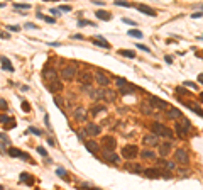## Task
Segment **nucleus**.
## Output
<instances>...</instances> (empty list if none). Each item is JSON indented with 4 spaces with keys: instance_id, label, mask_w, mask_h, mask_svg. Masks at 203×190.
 <instances>
[{
    "instance_id": "nucleus-32",
    "label": "nucleus",
    "mask_w": 203,
    "mask_h": 190,
    "mask_svg": "<svg viewBox=\"0 0 203 190\" xmlns=\"http://www.w3.org/2000/svg\"><path fill=\"white\" fill-rule=\"evenodd\" d=\"M174 129H176V132H178V136H179V137H185V136H186V129H185V127H183L181 126V124H178V126L176 127H174Z\"/></svg>"
},
{
    "instance_id": "nucleus-23",
    "label": "nucleus",
    "mask_w": 203,
    "mask_h": 190,
    "mask_svg": "<svg viewBox=\"0 0 203 190\" xmlns=\"http://www.w3.org/2000/svg\"><path fill=\"white\" fill-rule=\"evenodd\" d=\"M85 146H86V149H88L90 153H93V154L98 151V142H95V141H86Z\"/></svg>"
},
{
    "instance_id": "nucleus-30",
    "label": "nucleus",
    "mask_w": 203,
    "mask_h": 190,
    "mask_svg": "<svg viewBox=\"0 0 203 190\" xmlns=\"http://www.w3.org/2000/svg\"><path fill=\"white\" fill-rule=\"evenodd\" d=\"M141 156L142 158H147V160H154L156 158V153H152V151H149V149H144L141 153Z\"/></svg>"
},
{
    "instance_id": "nucleus-49",
    "label": "nucleus",
    "mask_w": 203,
    "mask_h": 190,
    "mask_svg": "<svg viewBox=\"0 0 203 190\" xmlns=\"http://www.w3.org/2000/svg\"><path fill=\"white\" fill-rule=\"evenodd\" d=\"M44 21L49 22V24H54V22H56L54 21V17H47V16H44Z\"/></svg>"
},
{
    "instance_id": "nucleus-13",
    "label": "nucleus",
    "mask_w": 203,
    "mask_h": 190,
    "mask_svg": "<svg viewBox=\"0 0 203 190\" xmlns=\"http://www.w3.org/2000/svg\"><path fill=\"white\" fill-rule=\"evenodd\" d=\"M95 80H97V83H98V85H102V87H107V85L110 83L109 76H107L105 73H102V71H98V73L95 75Z\"/></svg>"
},
{
    "instance_id": "nucleus-12",
    "label": "nucleus",
    "mask_w": 203,
    "mask_h": 190,
    "mask_svg": "<svg viewBox=\"0 0 203 190\" xmlns=\"http://www.w3.org/2000/svg\"><path fill=\"white\" fill-rule=\"evenodd\" d=\"M102 154H103V158L107 160L109 163H117V161H119V156H117L114 151H110V149H103Z\"/></svg>"
},
{
    "instance_id": "nucleus-18",
    "label": "nucleus",
    "mask_w": 203,
    "mask_h": 190,
    "mask_svg": "<svg viewBox=\"0 0 203 190\" xmlns=\"http://www.w3.org/2000/svg\"><path fill=\"white\" fill-rule=\"evenodd\" d=\"M92 80H93V75L90 71H81L80 73V82L81 83H92Z\"/></svg>"
},
{
    "instance_id": "nucleus-51",
    "label": "nucleus",
    "mask_w": 203,
    "mask_h": 190,
    "mask_svg": "<svg viewBox=\"0 0 203 190\" xmlns=\"http://www.w3.org/2000/svg\"><path fill=\"white\" fill-rule=\"evenodd\" d=\"M202 16H203V12H193V14H191L193 19H198V17H202Z\"/></svg>"
},
{
    "instance_id": "nucleus-24",
    "label": "nucleus",
    "mask_w": 203,
    "mask_h": 190,
    "mask_svg": "<svg viewBox=\"0 0 203 190\" xmlns=\"http://www.w3.org/2000/svg\"><path fill=\"white\" fill-rule=\"evenodd\" d=\"M151 104L152 105H157L159 109H166L168 104L164 100H161V99H157V97H151Z\"/></svg>"
},
{
    "instance_id": "nucleus-27",
    "label": "nucleus",
    "mask_w": 203,
    "mask_h": 190,
    "mask_svg": "<svg viewBox=\"0 0 203 190\" xmlns=\"http://www.w3.org/2000/svg\"><path fill=\"white\" fill-rule=\"evenodd\" d=\"M115 97H117V94H115L114 90H105L103 99H105L107 102H114V100H115Z\"/></svg>"
},
{
    "instance_id": "nucleus-56",
    "label": "nucleus",
    "mask_w": 203,
    "mask_h": 190,
    "mask_svg": "<svg viewBox=\"0 0 203 190\" xmlns=\"http://www.w3.org/2000/svg\"><path fill=\"white\" fill-rule=\"evenodd\" d=\"M164 61H166L168 65H171L173 63V58H171V56H166V58H164Z\"/></svg>"
},
{
    "instance_id": "nucleus-34",
    "label": "nucleus",
    "mask_w": 203,
    "mask_h": 190,
    "mask_svg": "<svg viewBox=\"0 0 203 190\" xmlns=\"http://www.w3.org/2000/svg\"><path fill=\"white\" fill-rule=\"evenodd\" d=\"M78 26H80V27H88V26H93V27H95V22H92V21H83V19H80V21H78Z\"/></svg>"
},
{
    "instance_id": "nucleus-11",
    "label": "nucleus",
    "mask_w": 203,
    "mask_h": 190,
    "mask_svg": "<svg viewBox=\"0 0 203 190\" xmlns=\"http://www.w3.org/2000/svg\"><path fill=\"white\" fill-rule=\"evenodd\" d=\"M42 76H44L46 80H54V78H58V73H56V70L54 68L46 66V68L42 70Z\"/></svg>"
},
{
    "instance_id": "nucleus-9",
    "label": "nucleus",
    "mask_w": 203,
    "mask_h": 190,
    "mask_svg": "<svg viewBox=\"0 0 203 190\" xmlns=\"http://www.w3.org/2000/svg\"><path fill=\"white\" fill-rule=\"evenodd\" d=\"M137 10L142 12V14H146V16H151V17H156V16H157V12L154 10L152 7L144 5V4H139V5H137Z\"/></svg>"
},
{
    "instance_id": "nucleus-36",
    "label": "nucleus",
    "mask_w": 203,
    "mask_h": 190,
    "mask_svg": "<svg viewBox=\"0 0 203 190\" xmlns=\"http://www.w3.org/2000/svg\"><path fill=\"white\" fill-rule=\"evenodd\" d=\"M103 111H105L103 105H95L93 109H92V114H93V116H97V114H100V112H103Z\"/></svg>"
},
{
    "instance_id": "nucleus-53",
    "label": "nucleus",
    "mask_w": 203,
    "mask_h": 190,
    "mask_svg": "<svg viewBox=\"0 0 203 190\" xmlns=\"http://www.w3.org/2000/svg\"><path fill=\"white\" fill-rule=\"evenodd\" d=\"M0 37H4V39H10L9 32H0Z\"/></svg>"
},
{
    "instance_id": "nucleus-50",
    "label": "nucleus",
    "mask_w": 203,
    "mask_h": 190,
    "mask_svg": "<svg viewBox=\"0 0 203 190\" xmlns=\"http://www.w3.org/2000/svg\"><path fill=\"white\" fill-rule=\"evenodd\" d=\"M7 29H9V31H21L19 26H7Z\"/></svg>"
},
{
    "instance_id": "nucleus-62",
    "label": "nucleus",
    "mask_w": 203,
    "mask_h": 190,
    "mask_svg": "<svg viewBox=\"0 0 203 190\" xmlns=\"http://www.w3.org/2000/svg\"><path fill=\"white\" fill-rule=\"evenodd\" d=\"M200 102H203V92L200 94Z\"/></svg>"
},
{
    "instance_id": "nucleus-63",
    "label": "nucleus",
    "mask_w": 203,
    "mask_h": 190,
    "mask_svg": "<svg viewBox=\"0 0 203 190\" xmlns=\"http://www.w3.org/2000/svg\"><path fill=\"white\" fill-rule=\"evenodd\" d=\"M200 7H202V9H203V5H200Z\"/></svg>"
},
{
    "instance_id": "nucleus-28",
    "label": "nucleus",
    "mask_w": 203,
    "mask_h": 190,
    "mask_svg": "<svg viewBox=\"0 0 203 190\" xmlns=\"http://www.w3.org/2000/svg\"><path fill=\"white\" fill-rule=\"evenodd\" d=\"M2 68L7 70V71H14V66H12L10 59H7V58H2Z\"/></svg>"
},
{
    "instance_id": "nucleus-3",
    "label": "nucleus",
    "mask_w": 203,
    "mask_h": 190,
    "mask_svg": "<svg viewBox=\"0 0 203 190\" xmlns=\"http://www.w3.org/2000/svg\"><path fill=\"white\" fill-rule=\"evenodd\" d=\"M174 161L179 165H188L190 161V156H188V151L185 148H178L176 153H174Z\"/></svg>"
},
{
    "instance_id": "nucleus-21",
    "label": "nucleus",
    "mask_w": 203,
    "mask_h": 190,
    "mask_svg": "<svg viewBox=\"0 0 203 190\" xmlns=\"http://www.w3.org/2000/svg\"><path fill=\"white\" fill-rule=\"evenodd\" d=\"M75 117L78 121H86V112H85V107H76L75 111Z\"/></svg>"
},
{
    "instance_id": "nucleus-45",
    "label": "nucleus",
    "mask_w": 203,
    "mask_h": 190,
    "mask_svg": "<svg viewBox=\"0 0 203 190\" xmlns=\"http://www.w3.org/2000/svg\"><path fill=\"white\" fill-rule=\"evenodd\" d=\"M37 153L42 154V156H47V151H46L44 148H41V146H37Z\"/></svg>"
},
{
    "instance_id": "nucleus-60",
    "label": "nucleus",
    "mask_w": 203,
    "mask_h": 190,
    "mask_svg": "<svg viewBox=\"0 0 203 190\" xmlns=\"http://www.w3.org/2000/svg\"><path fill=\"white\" fill-rule=\"evenodd\" d=\"M196 56H198V58H202V59H203V51H196Z\"/></svg>"
},
{
    "instance_id": "nucleus-31",
    "label": "nucleus",
    "mask_w": 203,
    "mask_h": 190,
    "mask_svg": "<svg viewBox=\"0 0 203 190\" xmlns=\"http://www.w3.org/2000/svg\"><path fill=\"white\" fill-rule=\"evenodd\" d=\"M186 105L190 107V109H191L193 112H196L198 116H202V117H203V111H202V109H200V107H198V105H195V104H191V102H188Z\"/></svg>"
},
{
    "instance_id": "nucleus-38",
    "label": "nucleus",
    "mask_w": 203,
    "mask_h": 190,
    "mask_svg": "<svg viewBox=\"0 0 203 190\" xmlns=\"http://www.w3.org/2000/svg\"><path fill=\"white\" fill-rule=\"evenodd\" d=\"M56 173L59 175V177H61V178L68 180V173H66V170H64V168H58V170H56Z\"/></svg>"
},
{
    "instance_id": "nucleus-52",
    "label": "nucleus",
    "mask_w": 203,
    "mask_h": 190,
    "mask_svg": "<svg viewBox=\"0 0 203 190\" xmlns=\"http://www.w3.org/2000/svg\"><path fill=\"white\" fill-rule=\"evenodd\" d=\"M54 104H56V105L59 107V109H61V107H63V100H59L58 97H56V99H54Z\"/></svg>"
},
{
    "instance_id": "nucleus-37",
    "label": "nucleus",
    "mask_w": 203,
    "mask_h": 190,
    "mask_svg": "<svg viewBox=\"0 0 203 190\" xmlns=\"http://www.w3.org/2000/svg\"><path fill=\"white\" fill-rule=\"evenodd\" d=\"M129 36H132V37H142V32L137 31V29H130V31H129Z\"/></svg>"
},
{
    "instance_id": "nucleus-6",
    "label": "nucleus",
    "mask_w": 203,
    "mask_h": 190,
    "mask_svg": "<svg viewBox=\"0 0 203 190\" xmlns=\"http://www.w3.org/2000/svg\"><path fill=\"white\" fill-rule=\"evenodd\" d=\"M46 87H47V90H49V92H52V94H58V92H61V90H63L61 80H58V78H54V80H47Z\"/></svg>"
},
{
    "instance_id": "nucleus-20",
    "label": "nucleus",
    "mask_w": 203,
    "mask_h": 190,
    "mask_svg": "<svg viewBox=\"0 0 203 190\" xmlns=\"http://www.w3.org/2000/svg\"><path fill=\"white\" fill-rule=\"evenodd\" d=\"M95 16H97V19H100V21H110V19H112V14L107 12V10H97Z\"/></svg>"
},
{
    "instance_id": "nucleus-46",
    "label": "nucleus",
    "mask_w": 203,
    "mask_h": 190,
    "mask_svg": "<svg viewBox=\"0 0 203 190\" xmlns=\"http://www.w3.org/2000/svg\"><path fill=\"white\" fill-rule=\"evenodd\" d=\"M122 22H125V24H129V26H137V24H135L134 21H130V19H127V17H124V19H122Z\"/></svg>"
},
{
    "instance_id": "nucleus-58",
    "label": "nucleus",
    "mask_w": 203,
    "mask_h": 190,
    "mask_svg": "<svg viewBox=\"0 0 203 190\" xmlns=\"http://www.w3.org/2000/svg\"><path fill=\"white\" fill-rule=\"evenodd\" d=\"M7 119H9V117H7V116H0V122H5Z\"/></svg>"
},
{
    "instance_id": "nucleus-10",
    "label": "nucleus",
    "mask_w": 203,
    "mask_h": 190,
    "mask_svg": "<svg viewBox=\"0 0 203 190\" xmlns=\"http://www.w3.org/2000/svg\"><path fill=\"white\" fill-rule=\"evenodd\" d=\"M9 154H10V156H19V158H24L27 163H34V161L31 160V156H29V154L22 153V151H19V149H16V148H10V149H9Z\"/></svg>"
},
{
    "instance_id": "nucleus-25",
    "label": "nucleus",
    "mask_w": 203,
    "mask_h": 190,
    "mask_svg": "<svg viewBox=\"0 0 203 190\" xmlns=\"http://www.w3.org/2000/svg\"><path fill=\"white\" fill-rule=\"evenodd\" d=\"M169 151H171V142H164V144H161V148H159V154H161V156H166Z\"/></svg>"
},
{
    "instance_id": "nucleus-8",
    "label": "nucleus",
    "mask_w": 203,
    "mask_h": 190,
    "mask_svg": "<svg viewBox=\"0 0 203 190\" xmlns=\"http://www.w3.org/2000/svg\"><path fill=\"white\" fill-rule=\"evenodd\" d=\"M142 142H144L146 146H157V144H159V137H157L156 132H154V134H147V136L142 137Z\"/></svg>"
},
{
    "instance_id": "nucleus-54",
    "label": "nucleus",
    "mask_w": 203,
    "mask_h": 190,
    "mask_svg": "<svg viewBox=\"0 0 203 190\" xmlns=\"http://www.w3.org/2000/svg\"><path fill=\"white\" fill-rule=\"evenodd\" d=\"M169 171H171V170H169ZM169 171H164V173H162V178H171V173H169Z\"/></svg>"
},
{
    "instance_id": "nucleus-48",
    "label": "nucleus",
    "mask_w": 203,
    "mask_h": 190,
    "mask_svg": "<svg viewBox=\"0 0 203 190\" xmlns=\"http://www.w3.org/2000/svg\"><path fill=\"white\" fill-rule=\"evenodd\" d=\"M137 48H139V49H142V51H146V53H149V51H151V49H149L147 46H144V44H137Z\"/></svg>"
},
{
    "instance_id": "nucleus-26",
    "label": "nucleus",
    "mask_w": 203,
    "mask_h": 190,
    "mask_svg": "<svg viewBox=\"0 0 203 190\" xmlns=\"http://www.w3.org/2000/svg\"><path fill=\"white\" fill-rule=\"evenodd\" d=\"M157 166H162V168L173 170V168H174V163H173V161H166V160H157Z\"/></svg>"
},
{
    "instance_id": "nucleus-35",
    "label": "nucleus",
    "mask_w": 203,
    "mask_h": 190,
    "mask_svg": "<svg viewBox=\"0 0 203 190\" xmlns=\"http://www.w3.org/2000/svg\"><path fill=\"white\" fill-rule=\"evenodd\" d=\"M179 124H181L186 131H190V121H188L186 117H181V119H179Z\"/></svg>"
},
{
    "instance_id": "nucleus-39",
    "label": "nucleus",
    "mask_w": 203,
    "mask_h": 190,
    "mask_svg": "<svg viewBox=\"0 0 203 190\" xmlns=\"http://www.w3.org/2000/svg\"><path fill=\"white\" fill-rule=\"evenodd\" d=\"M14 9H24V10H27V9H31V5L29 4H14Z\"/></svg>"
},
{
    "instance_id": "nucleus-57",
    "label": "nucleus",
    "mask_w": 203,
    "mask_h": 190,
    "mask_svg": "<svg viewBox=\"0 0 203 190\" xmlns=\"http://www.w3.org/2000/svg\"><path fill=\"white\" fill-rule=\"evenodd\" d=\"M26 27H27V29H36L37 26H34V24H26Z\"/></svg>"
},
{
    "instance_id": "nucleus-4",
    "label": "nucleus",
    "mask_w": 203,
    "mask_h": 190,
    "mask_svg": "<svg viewBox=\"0 0 203 190\" xmlns=\"http://www.w3.org/2000/svg\"><path fill=\"white\" fill-rule=\"evenodd\" d=\"M137 154H139V149H137V146H135V144H127V146H124V148H122V156H124V158H127V160L135 158Z\"/></svg>"
},
{
    "instance_id": "nucleus-47",
    "label": "nucleus",
    "mask_w": 203,
    "mask_h": 190,
    "mask_svg": "<svg viewBox=\"0 0 203 190\" xmlns=\"http://www.w3.org/2000/svg\"><path fill=\"white\" fill-rule=\"evenodd\" d=\"M59 10H61V12H69V10H71V7H69V5H61V7H59Z\"/></svg>"
},
{
    "instance_id": "nucleus-55",
    "label": "nucleus",
    "mask_w": 203,
    "mask_h": 190,
    "mask_svg": "<svg viewBox=\"0 0 203 190\" xmlns=\"http://www.w3.org/2000/svg\"><path fill=\"white\" fill-rule=\"evenodd\" d=\"M49 12H51L52 16H58V14H59V12H61V10H59V9H51V10H49Z\"/></svg>"
},
{
    "instance_id": "nucleus-33",
    "label": "nucleus",
    "mask_w": 203,
    "mask_h": 190,
    "mask_svg": "<svg viewBox=\"0 0 203 190\" xmlns=\"http://www.w3.org/2000/svg\"><path fill=\"white\" fill-rule=\"evenodd\" d=\"M4 126H5V129H14L17 124H16V121H14V119H7V121L4 122Z\"/></svg>"
},
{
    "instance_id": "nucleus-61",
    "label": "nucleus",
    "mask_w": 203,
    "mask_h": 190,
    "mask_svg": "<svg viewBox=\"0 0 203 190\" xmlns=\"http://www.w3.org/2000/svg\"><path fill=\"white\" fill-rule=\"evenodd\" d=\"M198 80H200V83H203V73L198 75Z\"/></svg>"
},
{
    "instance_id": "nucleus-43",
    "label": "nucleus",
    "mask_w": 203,
    "mask_h": 190,
    "mask_svg": "<svg viewBox=\"0 0 203 190\" xmlns=\"http://www.w3.org/2000/svg\"><path fill=\"white\" fill-rule=\"evenodd\" d=\"M29 132H32L34 136H41V131H39V129H36V127H29Z\"/></svg>"
},
{
    "instance_id": "nucleus-14",
    "label": "nucleus",
    "mask_w": 203,
    "mask_h": 190,
    "mask_svg": "<svg viewBox=\"0 0 203 190\" xmlns=\"http://www.w3.org/2000/svg\"><path fill=\"white\" fill-rule=\"evenodd\" d=\"M125 170H127V171H132V173H141V171H142V166H141L139 163L129 161V163H125Z\"/></svg>"
},
{
    "instance_id": "nucleus-59",
    "label": "nucleus",
    "mask_w": 203,
    "mask_h": 190,
    "mask_svg": "<svg viewBox=\"0 0 203 190\" xmlns=\"http://www.w3.org/2000/svg\"><path fill=\"white\" fill-rule=\"evenodd\" d=\"M73 39H83V36H81V34H75Z\"/></svg>"
},
{
    "instance_id": "nucleus-29",
    "label": "nucleus",
    "mask_w": 203,
    "mask_h": 190,
    "mask_svg": "<svg viewBox=\"0 0 203 190\" xmlns=\"http://www.w3.org/2000/svg\"><path fill=\"white\" fill-rule=\"evenodd\" d=\"M119 54H122L125 58H135V53L132 49H119Z\"/></svg>"
},
{
    "instance_id": "nucleus-15",
    "label": "nucleus",
    "mask_w": 203,
    "mask_h": 190,
    "mask_svg": "<svg viewBox=\"0 0 203 190\" xmlns=\"http://www.w3.org/2000/svg\"><path fill=\"white\" fill-rule=\"evenodd\" d=\"M85 131L88 132L90 136H98L100 132H102V127L97 126V124H92V122H90L88 126H86V129H85Z\"/></svg>"
},
{
    "instance_id": "nucleus-16",
    "label": "nucleus",
    "mask_w": 203,
    "mask_h": 190,
    "mask_svg": "<svg viewBox=\"0 0 203 190\" xmlns=\"http://www.w3.org/2000/svg\"><path fill=\"white\" fill-rule=\"evenodd\" d=\"M92 41H93V44H97V46H102V48H105V49H110V44L105 41L103 36H95Z\"/></svg>"
},
{
    "instance_id": "nucleus-22",
    "label": "nucleus",
    "mask_w": 203,
    "mask_h": 190,
    "mask_svg": "<svg viewBox=\"0 0 203 190\" xmlns=\"http://www.w3.org/2000/svg\"><path fill=\"white\" fill-rule=\"evenodd\" d=\"M144 175H146L147 178H159V170H154V168H147L144 170Z\"/></svg>"
},
{
    "instance_id": "nucleus-19",
    "label": "nucleus",
    "mask_w": 203,
    "mask_h": 190,
    "mask_svg": "<svg viewBox=\"0 0 203 190\" xmlns=\"http://www.w3.org/2000/svg\"><path fill=\"white\" fill-rule=\"evenodd\" d=\"M19 182H21V183H26V185H34V178H32L29 173H21Z\"/></svg>"
},
{
    "instance_id": "nucleus-17",
    "label": "nucleus",
    "mask_w": 203,
    "mask_h": 190,
    "mask_svg": "<svg viewBox=\"0 0 203 190\" xmlns=\"http://www.w3.org/2000/svg\"><path fill=\"white\" fill-rule=\"evenodd\" d=\"M168 116H169V119H173V121H179L183 117V114H181V111H178L176 107H171L169 112H168Z\"/></svg>"
},
{
    "instance_id": "nucleus-42",
    "label": "nucleus",
    "mask_w": 203,
    "mask_h": 190,
    "mask_svg": "<svg viewBox=\"0 0 203 190\" xmlns=\"http://www.w3.org/2000/svg\"><path fill=\"white\" fill-rule=\"evenodd\" d=\"M7 109H9V105H7V100L0 99V111H7Z\"/></svg>"
},
{
    "instance_id": "nucleus-1",
    "label": "nucleus",
    "mask_w": 203,
    "mask_h": 190,
    "mask_svg": "<svg viewBox=\"0 0 203 190\" xmlns=\"http://www.w3.org/2000/svg\"><path fill=\"white\" fill-rule=\"evenodd\" d=\"M152 132H156L157 136H162V137H173V131L169 129V127L162 126V124H159V122H154L151 126Z\"/></svg>"
},
{
    "instance_id": "nucleus-5",
    "label": "nucleus",
    "mask_w": 203,
    "mask_h": 190,
    "mask_svg": "<svg viewBox=\"0 0 203 190\" xmlns=\"http://www.w3.org/2000/svg\"><path fill=\"white\" fill-rule=\"evenodd\" d=\"M102 146L105 149H110V151H115L117 148V139L114 136H103L102 137Z\"/></svg>"
},
{
    "instance_id": "nucleus-7",
    "label": "nucleus",
    "mask_w": 203,
    "mask_h": 190,
    "mask_svg": "<svg viewBox=\"0 0 203 190\" xmlns=\"http://www.w3.org/2000/svg\"><path fill=\"white\" fill-rule=\"evenodd\" d=\"M75 75H76V66H73V65H69V66L61 70V78L64 80H73Z\"/></svg>"
},
{
    "instance_id": "nucleus-40",
    "label": "nucleus",
    "mask_w": 203,
    "mask_h": 190,
    "mask_svg": "<svg viewBox=\"0 0 203 190\" xmlns=\"http://www.w3.org/2000/svg\"><path fill=\"white\" fill-rule=\"evenodd\" d=\"M115 5H119V7H130L129 2H125V0H115Z\"/></svg>"
},
{
    "instance_id": "nucleus-44",
    "label": "nucleus",
    "mask_w": 203,
    "mask_h": 190,
    "mask_svg": "<svg viewBox=\"0 0 203 190\" xmlns=\"http://www.w3.org/2000/svg\"><path fill=\"white\" fill-rule=\"evenodd\" d=\"M183 85H186V87H190V88H198V85L196 83H191V82H183Z\"/></svg>"
},
{
    "instance_id": "nucleus-41",
    "label": "nucleus",
    "mask_w": 203,
    "mask_h": 190,
    "mask_svg": "<svg viewBox=\"0 0 203 190\" xmlns=\"http://www.w3.org/2000/svg\"><path fill=\"white\" fill-rule=\"evenodd\" d=\"M22 111H24V112H29V111H31V104H29L27 100L22 102Z\"/></svg>"
},
{
    "instance_id": "nucleus-2",
    "label": "nucleus",
    "mask_w": 203,
    "mask_h": 190,
    "mask_svg": "<svg viewBox=\"0 0 203 190\" xmlns=\"http://www.w3.org/2000/svg\"><path fill=\"white\" fill-rule=\"evenodd\" d=\"M115 82H117V85H119V92H120V94H124V95L132 94V92L135 90L134 85H130L129 82H125V80L120 78V76H117V78H115Z\"/></svg>"
}]
</instances>
